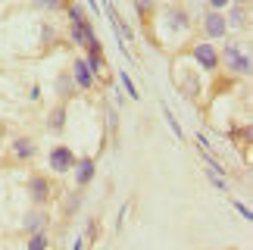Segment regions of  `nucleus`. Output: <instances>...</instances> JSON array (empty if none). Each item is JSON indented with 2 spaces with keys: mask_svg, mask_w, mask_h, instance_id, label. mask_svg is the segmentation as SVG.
<instances>
[{
  "mask_svg": "<svg viewBox=\"0 0 253 250\" xmlns=\"http://www.w3.org/2000/svg\"><path fill=\"white\" fill-rule=\"evenodd\" d=\"M47 125H50L53 131H63V128H66V107H63V103L50 110V116H47Z\"/></svg>",
  "mask_w": 253,
  "mask_h": 250,
  "instance_id": "nucleus-9",
  "label": "nucleus"
},
{
  "mask_svg": "<svg viewBox=\"0 0 253 250\" xmlns=\"http://www.w3.org/2000/svg\"><path fill=\"white\" fill-rule=\"evenodd\" d=\"M119 82H122V88L128 91V97H131V100H138V97H141V94H138V88H134V82H131V75H128V72H119Z\"/></svg>",
  "mask_w": 253,
  "mask_h": 250,
  "instance_id": "nucleus-11",
  "label": "nucleus"
},
{
  "mask_svg": "<svg viewBox=\"0 0 253 250\" xmlns=\"http://www.w3.org/2000/svg\"><path fill=\"white\" fill-rule=\"evenodd\" d=\"M207 3H210L212 9H225V3H228V0H207Z\"/></svg>",
  "mask_w": 253,
  "mask_h": 250,
  "instance_id": "nucleus-20",
  "label": "nucleus"
},
{
  "mask_svg": "<svg viewBox=\"0 0 253 250\" xmlns=\"http://www.w3.org/2000/svg\"><path fill=\"white\" fill-rule=\"evenodd\" d=\"M28 191H32V200H35V204H44L47 194H50V185H47V178L35 175L32 181H28Z\"/></svg>",
  "mask_w": 253,
  "mask_h": 250,
  "instance_id": "nucleus-8",
  "label": "nucleus"
},
{
  "mask_svg": "<svg viewBox=\"0 0 253 250\" xmlns=\"http://www.w3.org/2000/svg\"><path fill=\"white\" fill-rule=\"evenodd\" d=\"M134 6H138V13H141V16H147L153 3H150V0H134Z\"/></svg>",
  "mask_w": 253,
  "mask_h": 250,
  "instance_id": "nucleus-17",
  "label": "nucleus"
},
{
  "mask_svg": "<svg viewBox=\"0 0 253 250\" xmlns=\"http://www.w3.org/2000/svg\"><path fill=\"white\" fill-rule=\"evenodd\" d=\"M235 3H247V0H235Z\"/></svg>",
  "mask_w": 253,
  "mask_h": 250,
  "instance_id": "nucleus-23",
  "label": "nucleus"
},
{
  "mask_svg": "<svg viewBox=\"0 0 253 250\" xmlns=\"http://www.w3.org/2000/svg\"><path fill=\"white\" fill-rule=\"evenodd\" d=\"M69 16H72V41H75V44L87 47L91 41H97L94 25L84 19V13H82V6H79V3H72V6H69Z\"/></svg>",
  "mask_w": 253,
  "mask_h": 250,
  "instance_id": "nucleus-1",
  "label": "nucleus"
},
{
  "mask_svg": "<svg viewBox=\"0 0 253 250\" xmlns=\"http://www.w3.org/2000/svg\"><path fill=\"white\" fill-rule=\"evenodd\" d=\"M72 79H75V84H79L82 91H87V88L94 84V72L87 69L84 60H75V75H72Z\"/></svg>",
  "mask_w": 253,
  "mask_h": 250,
  "instance_id": "nucleus-7",
  "label": "nucleus"
},
{
  "mask_svg": "<svg viewBox=\"0 0 253 250\" xmlns=\"http://www.w3.org/2000/svg\"><path fill=\"white\" fill-rule=\"evenodd\" d=\"M203 28H207L210 38H225L228 22H225V16H222V13H210L207 19H203Z\"/></svg>",
  "mask_w": 253,
  "mask_h": 250,
  "instance_id": "nucleus-5",
  "label": "nucleus"
},
{
  "mask_svg": "<svg viewBox=\"0 0 253 250\" xmlns=\"http://www.w3.org/2000/svg\"><path fill=\"white\" fill-rule=\"evenodd\" d=\"M169 22H172V28L184 32V28H188V16H184L181 9H172V13H169Z\"/></svg>",
  "mask_w": 253,
  "mask_h": 250,
  "instance_id": "nucleus-12",
  "label": "nucleus"
},
{
  "mask_svg": "<svg viewBox=\"0 0 253 250\" xmlns=\"http://www.w3.org/2000/svg\"><path fill=\"white\" fill-rule=\"evenodd\" d=\"M87 3H91V9H100V3H97V0H87Z\"/></svg>",
  "mask_w": 253,
  "mask_h": 250,
  "instance_id": "nucleus-22",
  "label": "nucleus"
},
{
  "mask_svg": "<svg viewBox=\"0 0 253 250\" xmlns=\"http://www.w3.org/2000/svg\"><path fill=\"white\" fill-rule=\"evenodd\" d=\"M225 63H228L238 75H247V72H250V56L241 50L238 44H228V47H225Z\"/></svg>",
  "mask_w": 253,
  "mask_h": 250,
  "instance_id": "nucleus-2",
  "label": "nucleus"
},
{
  "mask_svg": "<svg viewBox=\"0 0 253 250\" xmlns=\"http://www.w3.org/2000/svg\"><path fill=\"white\" fill-rule=\"evenodd\" d=\"M44 247H47V235H44V232H38L32 241H28V247H25V250H44Z\"/></svg>",
  "mask_w": 253,
  "mask_h": 250,
  "instance_id": "nucleus-14",
  "label": "nucleus"
},
{
  "mask_svg": "<svg viewBox=\"0 0 253 250\" xmlns=\"http://www.w3.org/2000/svg\"><path fill=\"white\" fill-rule=\"evenodd\" d=\"M194 60L200 63V69L212 72L219 66V53H216V47H212V44H197V47H194Z\"/></svg>",
  "mask_w": 253,
  "mask_h": 250,
  "instance_id": "nucleus-4",
  "label": "nucleus"
},
{
  "mask_svg": "<svg viewBox=\"0 0 253 250\" xmlns=\"http://www.w3.org/2000/svg\"><path fill=\"white\" fill-rule=\"evenodd\" d=\"M72 169H75V181H79V188H84L87 181L94 178V160H87V157L84 160H75Z\"/></svg>",
  "mask_w": 253,
  "mask_h": 250,
  "instance_id": "nucleus-6",
  "label": "nucleus"
},
{
  "mask_svg": "<svg viewBox=\"0 0 253 250\" xmlns=\"http://www.w3.org/2000/svg\"><path fill=\"white\" fill-rule=\"evenodd\" d=\"M82 244H84L82 238H75V244H72V250H82Z\"/></svg>",
  "mask_w": 253,
  "mask_h": 250,
  "instance_id": "nucleus-21",
  "label": "nucleus"
},
{
  "mask_svg": "<svg viewBox=\"0 0 253 250\" xmlns=\"http://www.w3.org/2000/svg\"><path fill=\"white\" fill-rule=\"evenodd\" d=\"M75 166V150H69V147H53L50 150V169L53 172H69Z\"/></svg>",
  "mask_w": 253,
  "mask_h": 250,
  "instance_id": "nucleus-3",
  "label": "nucleus"
},
{
  "mask_svg": "<svg viewBox=\"0 0 253 250\" xmlns=\"http://www.w3.org/2000/svg\"><path fill=\"white\" fill-rule=\"evenodd\" d=\"M225 22H228L231 28H241V22H244V9H235L231 16H225Z\"/></svg>",
  "mask_w": 253,
  "mask_h": 250,
  "instance_id": "nucleus-16",
  "label": "nucleus"
},
{
  "mask_svg": "<svg viewBox=\"0 0 253 250\" xmlns=\"http://www.w3.org/2000/svg\"><path fill=\"white\" fill-rule=\"evenodd\" d=\"M35 6H41V9H63L66 0H35Z\"/></svg>",
  "mask_w": 253,
  "mask_h": 250,
  "instance_id": "nucleus-15",
  "label": "nucleus"
},
{
  "mask_svg": "<svg viewBox=\"0 0 253 250\" xmlns=\"http://www.w3.org/2000/svg\"><path fill=\"white\" fill-rule=\"evenodd\" d=\"M13 153L19 160H28L35 153V141H28V138H19V141H13Z\"/></svg>",
  "mask_w": 253,
  "mask_h": 250,
  "instance_id": "nucleus-10",
  "label": "nucleus"
},
{
  "mask_svg": "<svg viewBox=\"0 0 253 250\" xmlns=\"http://www.w3.org/2000/svg\"><path fill=\"white\" fill-rule=\"evenodd\" d=\"M235 207H238V213H241V216H244V219H247V222H250V219H253V213H250V209H247L244 204H241V200H235Z\"/></svg>",
  "mask_w": 253,
  "mask_h": 250,
  "instance_id": "nucleus-19",
  "label": "nucleus"
},
{
  "mask_svg": "<svg viewBox=\"0 0 253 250\" xmlns=\"http://www.w3.org/2000/svg\"><path fill=\"white\" fill-rule=\"evenodd\" d=\"M163 116H166V122H169V128H172V134H175V138H181V134H184V131H181V125H178V122H175V116H172V110H169V107H166V110H163Z\"/></svg>",
  "mask_w": 253,
  "mask_h": 250,
  "instance_id": "nucleus-13",
  "label": "nucleus"
},
{
  "mask_svg": "<svg viewBox=\"0 0 253 250\" xmlns=\"http://www.w3.org/2000/svg\"><path fill=\"white\" fill-rule=\"evenodd\" d=\"M41 222H44V216H35V219H28V232H38V228H41Z\"/></svg>",
  "mask_w": 253,
  "mask_h": 250,
  "instance_id": "nucleus-18",
  "label": "nucleus"
}]
</instances>
